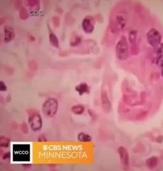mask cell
Wrapping results in <instances>:
<instances>
[{"label": "cell", "instance_id": "3957f363", "mask_svg": "<svg viewBox=\"0 0 163 171\" xmlns=\"http://www.w3.org/2000/svg\"><path fill=\"white\" fill-rule=\"evenodd\" d=\"M127 18L124 13H118L110 21V28L113 33H117L123 29L126 25Z\"/></svg>", "mask_w": 163, "mask_h": 171}, {"label": "cell", "instance_id": "7402d4cb", "mask_svg": "<svg viewBox=\"0 0 163 171\" xmlns=\"http://www.w3.org/2000/svg\"><path fill=\"white\" fill-rule=\"evenodd\" d=\"M20 130L24 133V134H28V127L27 126V124L26 123H23L20 125Z\"/></svg>", "mask_w": 163, "mask_h": 171}, {"label": "cell", "instance_id": "7a4b0ae2", "mask_svg": "<svg viewBox=\"0 0 163 171\" xmlns=\"http://www.w3.org/2000/svg\"><path fill=\"white\" fill-rule=\"evenodd\" d=\"M59 108V103L55 98L47 99L42 104V112L44 115L49 118L54 117Z\"/></svg>", "mask_w": 163, "mask_h": 171}, {"label": "cell", "instance_id": "4fadbf2b", "mask_svg": "<svg viewBox=\"0 0 163 171\" xmlns=\"http://www.w3.org/2000/svg\"><path fill=\"white\" fill-rule=\"evenodd\" d=\"M77 139L82 143H89L92 140V137L85 132H80L78 134Z\"/></svg>", "mask_w": 163, "mask_h": 171}, {"label": "cell", "instance_id": "9a60e30c", "mask_svg": "<svg viewBox=\"0 0 163 171\" xmlns=\"http://www.w3.org/2000/svg\"><path fill=\"white\" fill-rule=\"evenodd\" d=\"M71 111L75 115H80L82 114H83L85 111V107L82 104H76L74 105L71 107Z\"/></svg>", "mask_w": 163, "mask_h": 171}, {"label": "cell", "instance_id": "5b68a950", "mask_svg": "<svg viewBox=\"0 0 163 171\" xmlns=\"http://www.w3.org/2000/svg\"><path fill=\"white\" fill-rule=\"evenodd\" d=\"M29 124L33 132H38L42 128V118L38 113H35L30 115L29 118Z\"/></svg>", "mask_w": 163, "mask_h": 171}, {"label": "cell", "instance_id": "ba28073f", "mask_svg": "<svg viewBox=\"0 0 163 171\" xmlns=\"http://www.w3.org/2000/svg\"><path fill=\"white\" fill-rule=\"evenodd\" d=\"M95 21L91 16L86 17L82 23V27L86 33L91 34L94 30Z\"/></svg>", "mask_w": 163, "mask_h": 171}, {"label": "cell", "instance_id": "6da1fadb", "mask_svg": "<svg viewBox=\"0 0 163 171\" xmlns=\"http://www.w3.org/2000/svg\"><path fill=\"white\" fill-rule=\"evenodd\" d=\"M115 53L118 59L120 61L126 60L129 53V46L127 39L124 36H121L115 46Z\"/></svg>", "mask_w": 163, "mask_h": 171}, {"label": "cell", "instance_id": "44dd1931", "mask_svg": "<svg viewBox=\"0 0 163 171\" xmlns=\"http://www.w3.org/2000/svg\"><path fill=\"white\" fill-rule=\"evenodd\" d=\"M52 21L55 27H58L60 24V19L57 16H54L52 18Z\"/></svg>", "mask_w": 163, "mask_h": 171}, {"label": "cell", "instance_id": "2e32d148", "mask_svg": "<svg viewBox=\"0 0 163 171\" xmlns=\"http://www.w3.org/2000/svg\"><path fill=\"white\" fill-rule=\"evenodd\" d=\"M159 162V160L156 157H152L146 160V165L148 168L152 169L155 168Z\"/></svg>", "mask_w": 163, "mask_h": 171}, {"label": "cell", "instance_id": "cb8c5ba5", "mask_svg": "<svg viewBox=\"0 0 163 171\" xmlns=\"http://www.w3.org/2000/svg\"><path fill=\"white\" fill-rule=\"evenodd\" d=\"M38 141L39 143H44V142H46L47 141V139L45 138V136L44 134H41L38 138Z\"/></svg>", "mask_w": 163, "mask_h": 171}, {"label": "cell", "instance_id": "9c48e42d", "mask_svg": "<svg viewBox=\"0 0 163 171\" xmlns=\"http://www.w3.org/2000/svg\"><path fill=\"white\" fill-rule=\"evenodd\" d=\"M101 107L103 111L106 113H109L111 109V103L108 94L105 90H102L101 93Z\"/></svg>", "mask_w": 163, "mask_h": 171}, {"label": "cell", "instance_id": "52a82bcc", "mask_svg": "<svg viewBox=\"0 0 163 171\" xmlns=\"http://www.w3.org/2000/svg\"><path fill=\"white\" fill-rule=\"evenodd\" d=\"M118 153L123 168L125 170L128 169L129 167V157L128 150L124 146H120L118 149Z\"/></svg>", "mask_w": 163, "mask_h": 171}, {"label": "cell", "instance_id": "5bb4252c", "mask_svg": "<svg viewBox=\"0 0 163 171\" xmlns=\"http://www.w3.org/2000/svg\"><path fill=\"white\" fill-rule=\"evenodd\" d=\"M49 42L51 45L55 48H59V41L57 36L54 33L50 31L49 33Z\"/></svg>", "mask_w": 163, "mask_h": 171}, {"label": "cell", "instance_id": "277c9868", "mask_svg": "<svg viewBox=\"0 0 163 171\" xmlns=\"http://www.w3.org/2000/svg\"><path fill=\"white\" fill-rule=\"evenodd\" d=\"M147 40L148 43L154 48L160 45L162 40L160 33L155 28L150 29L147 33Z\"/></svg>", "mask_w": 163, "mask_h": 171}, {"label": "cell", "instance_id": "ac0fdd59", "mask_svg": "<svg viewBox=\"0 0 163 171\" xmlns=\"http://www.w3.org/2000/svg\"><path fill=\"white\" fill-rule=\"evenodd\" d=\"M10 143V139L7 137L2 136L0 138V146L2 148H7Z\"/></svg>", "mask_w": 163, "mask_h": 171}, {"label": "cell", "instance_id": "30bf717a", "mask_svg": "<svg viewBox=\"0 0 163 171\" xmlns=\"http://www.w3.org/2000/svg\"><path fill=\"white\" fill-rule=\"evenodd\" d=\"M15 33L13 28L9 26H6L4 28V42L8 43L12 42L15 38Z\"/></svg>", "mask_w": 163, "mask_h": 171}, {"label": "cell", "instance_id": "d6986e66", "mask_svg": "<svg viewBox=\"0 0 163 171\" xmlns=\"http://www.w3.org/2000/svg\"><path fill=\"white\" fill-rule=\"evenodd\" d=\"M19 17L23 20H26L29 17V13L24 7H22L19 10Z\"/></svg>", "mask_w": 163, "mask_h": 171}, {"label": "cell", "instance_id": "ffe728a7", "mask_svg": "<svg viewBox=\"0 0 163 171\" xmlns=\"http://www.w3.org/2000/svg\"><path fill=\"white\" fill-rule=\"evenodd\" d=\"M28 67L31 70L36 71L37 68H38V65H37L36 63L34 62V61H29V63L28 64Z\"/></svg>", "mask_w": 163, "mask_h": 171}, {"label": "cell", "instance_id": "603a6c76", "mask_svg": "<svg viewBox=\"0 0 163 171\" xmlns=\"http://www.w3.org/2000/svg\"><path fill=\"white\" fill-rule=\"evenodd\" d=\"M7 85L3 81L0 82V91L5 92V91H7Z\"/></svg>", "mask_w": 163, "mask_h": 171}, {"label": "cell", "instance_id": "8fae6325", "mask_svg": "<svg viewBox=\"0 0 163 171\" xmlns=\"http://www.w3.org/2000/svg\"><path fill=\"white\" fill-rule=\"evenodd\" d=\"M75 89L78 93L80 96H82L84 93H89L90 92V88L86 83H80L75 87Z\"/></svg>", "mask_w": 163, "mask_h": 171}, {"label": "cell", "instance_id": "8992f818", "mask_svg": "<svg viewBox=\"0 0 163 171\" xmlns=\"http://www.w3.org/2000/svg\"><path fill=\"white\" fill-rule=\"evenodd\" d=\"M129 41L130 43V51L131 53L134 55H138L139 53V46L138 44V36L137 31L132 30L129 33Z\"/></svg>", "mask_w": 163, "mask_h": 171}, {"label": "cell", "instance_id": "7c38bea8", "mask_svg": "<svg viewBox=\"0 0 163 171\" xmlns=\"http://www.w3.org/2000/svg\"><path fill=\"white\" fill-rule=\"evenodd\" d=\"M26 3L28 8L32 11L36 12L39 10L40 4L38 0H28L26 1Z\"/></svg>", "mask_w": 163, "mask_h": 171}, {"label": "cell", "instance_id": "d4e9b609", "mask_svg": "<svg viewBox=\"0 0 163 171\" xmlns=\"http://www.w3.org/2000/svg\"><path fill=\"white\" fill-rule=\"evenodd\" d=\"M10 157H11V154H10V152L8 151L6 153H5L3 157H2V159L3 160H8V159H10Z\"/></svg>", "mask_w": 163, "mask_h": 171}, {"label": "cell", "instance_id": "e0dca14e", "mask_svg": "<svg viewBox=\"0 0 163 171\" xmlns=\"http://www.w3.org/2000/svg\"><path fill=\"white\" fill-rule=\"evenodd\" d=\"M82 42V38L81 37L78 35H75L73 36L70 40V46L75 47L78 46Z\"/></svg>", "mask_w": 163, "mask_h": 171}]
</instances>
